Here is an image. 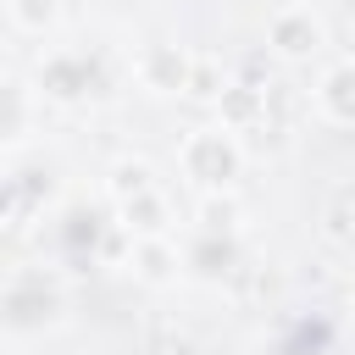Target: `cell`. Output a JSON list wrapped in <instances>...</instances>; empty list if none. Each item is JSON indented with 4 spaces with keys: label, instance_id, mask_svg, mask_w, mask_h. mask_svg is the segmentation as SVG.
<instances>
[{
    "label": "cell",
    "instance_id": "cell-1",
    "mask_svg": "<svg viewBox=\"0 0 355 355\" xmlns=\"http://www.w3.org/2000/svg\"><path fill=\"white\" fill-rule=\"evenodd\" d=\"M233 166H239L233 139H222V133H200V139L189 144V178H200V183H227Z\"/></svg>",
    "mask_w": 355,
    "mask_h": 355
},
{
    "label": "cell",
    "instance_id": "cell-2",
    "mask_svg": "<svg viewBox=\"0 0 355 355\" xmlns=\"http://www.w3.org/2000/svg\"><path fill=\"white\" fill-rule=\"evenodd\" d=\"M322 105H327L338 122H355V67H338V72L322 83Z\"/></svg>",
    "mask_w": 355,
    "mask_h": 355
}]
</instances>
